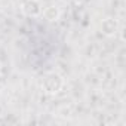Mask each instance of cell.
Segmentation results:
<instances>
[{
  "instance_id": "1",
  "label": "cell",
  "mask_w": 126,
  "mask_h": 126,
  "mask_svg": "<svg viewBox=\"0 0 126 126\" xmlns=\"http://www.w3.org/2000/svg\"><path fill=\"white\" fill-rule=\"evenodd\" d=\"M62 86H64V79L58 73H47L42 79V91L47 95H56Z\"/></svg>"
},
{
  "instance_id": "2",
  "label": "cell",
  "mask_w": 126,
  "mask_h": 126,
  "mask_svg": "<svg viewBox=\"0 0 126 126\" xmlns=\"http://www.w3.org/2000/svg\"><path fill=\"white\" fill-rule=\"evenodd\" d=\"M42 5L39 0H24L21 3V12L28 18H36L42 14Z\"/></svg>"
},
{
  "instance_id": "3",
  "label": "cell",
  "mask_w": 126,
  "mask_h": 126,
  "mask_svg": "<svg viewBox=\"0 0 126 126\" xmlns=\"http://www.w3.org/2000/svg\"><path fill=\"white\" fill-rule=\"evenodd\" d=\"M101 31L107 37L116 36L119 33V22H117V19L110 18V16L105 18V19H102V22H101Z\"/></svg>"
},
{
  "instance_id": "4",
  "label": "cell",
  "mask_w": 126,
  "mask_h": 126,
  "mask_svg": "<svg viewBox=\"0 0 126 126\" xmlns=\"http://www.w3.org/2000/svg\"><path fill=\"white\" fill-rule=\"evenodd\" d=\"M42 12H43L45 19H46V21H49V22H55V21H58V19H59V15H61L59 9H58L55 5L47 6V8H46L45 11H42Z\"/></svg>"
}]
</instances>
